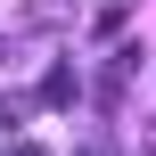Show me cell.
Masks as SVG:
<instances>
[{"label": "cell", "instance_id": "277c9868", "mask_svg": "<svg viewBox=\"0 0 156 156\" xmlns=\"http://www.w3.org/2000/svg\"><path fill=\"white\" fill-rule=\"evenodd\" d=\"M8 156H49V148H41V140H8Z\"/></svg>", "mask_w": 156, "mask_h": 156}, {"label": "cell", "instance_id": "3957f363", "mask_svg": "<svg viewBox=\"0 0 156 156\" xmlns=\"http://www.w3.org/2000/svg\"><path fill=\"white\" fill-rule=\"evenodd\" d=\"M25 123H33V99L25 90H0V140H25Z\"/></svg>", "mask_w": 156, "mask_h": 156}, {"label": "cell", "instance_id": "6da1fadb", "mask_svg": "<svg viewBox=\"0 0 156 156\" xmlns=\"http://www.w3.org/2000/svg\"><path fill=\"white\" fill-rule=\"evenodd\" d=\"M132 74H140V58H132V49H115V58H107V74H99V107H123Z\"/></svg>", "mask_w": 156, "mask_h": 156}, {"label": "cell", "instance_id": "7a4b0ae2", "mask_svg": "<svg viewBox=\"0 0 156 156\" xmlns=\"http://www.w3.org/2000/svg\"><path fill=\"white\" fill-rule=\"evenodd\" d=\"M74 99H82V74L74 66H49L41 74V107H74Z\"/></svg>", "mask_w": 156, "mask_h": 156}]
</instances>
